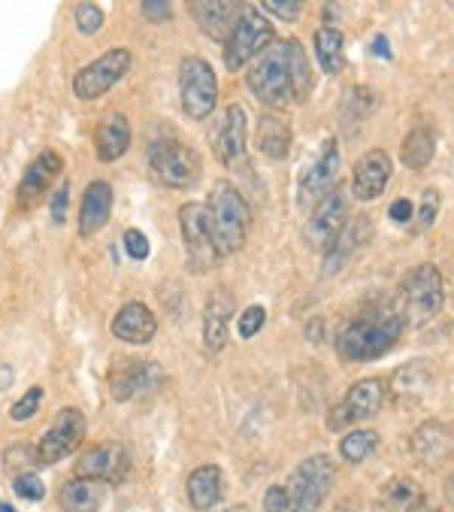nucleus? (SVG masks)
<instances>
[{"label":"nucleus","instance_id":"1","mask_svg":"<svg viewBox=\"0 0 454 512\" xmlns=\"http://www.w3.org/2000/svg\"><path fill=\"white\" fill-rule=\"evenodd\" d=\"M246 82L267 107L303 104L312 91V67L300 40H273L249 67Z\"/></svg>","mask_w":454,"mask_h":512},{"label":"nucleus","instance_id":"2","mask_svg":"<svg viewBox=\"0 0 454 512\" xmlns=\"http://www.w3.org/2000/svg\"><path fill=\"white\" fill-rule=\"evenodd\" d=\"M203 210H206V225H209V237H212L218 258L234 255L246 246L252 213H249L246 197L231 182H218L209 191Z\"/></svg>","mask_w":454,"mask_h":512},{"label":"nucleus","instance_id":"3","mask_svg":"<svg viewBox=\"0 0 454 512\" xmlns=\"http://www.w3.org/2000/svg\"><path fill=\"white\" fill-rule=\"evenodd\" d=\"M403 328H406V322H403L400 310L370 313V316L355 319L352 325H346L343 331H339L336 352H339V358H346V361H376L388 349L397 346Z\"/></svg>","mask_w":454,"mask_h":512},{"label":"nucleus","instance_id":"4","mask_svg":"<svg viewBox=\"0 0 454 512\" xmlns=\"http://www.w3.org/2000/svg\"><path fill=\"white\" fill-rule=\"evenodd\" d=\"M445 303V282L433 264H418L400 282V316L406 325H424L439 316Z\"/></svg>","mask_w":454,"mask_h":512},{"label":"nucleus","instance_id":"5","mask_svg":"<svg viewBox=\"0 0 454 512\" xmlns=\"http://www.w3.org/2000/svg\"><path fill=\"white\" fill-rule=\"evenodd\" d=\"M336 479V464L330 455H312L306 458L285 485V509L282 512H318L324 497L330 494Z\"/></svg>","mask_w":454,"mask_h":512},{"label":"nucleus","instance_id":"6","mask_svg":"<svg viewBox=\"0 0 454 512\" xmlns=\"http://www.w3.org/2000/svg\"><path fill=\"white\" fill-rule=\"evenodd\" d=\"M149 164H152V173L173 191L194 188L200 182V173H203L200 155L176 137L152 140L149 143Z\"/></svg>","mask_w":454,"mask_h":512},{"label":"nucleus","instance_id":"7","mask_svg":"<svg viewBox=\"0 0 454 512\" xmlns=\"http://www.w3.org/2000/svg\"><path fill=\"white\" fill-rule=\"evenodd\" d=\"M179 97H182V110L188 119L203 122L206 116H212V110L218 104V79L206 58H197V55L182 58Z\"/></svg>","mask_w":454,"mask_h":512},{"label":"nucleus","instance_id":"8","mask_svg":"<svg viewBox=\"0 0 454 512\" xmlns=\"http://www.w3.org/2000/svg\"><path fill=\"white\" fill-rule=\"evenodd\" d=\"M273 40H276V34H273V25L264 19V13L246 7V13L240 16L237 28L231 31V37H227V43H224V67H227V70H240V67H246V64H249L252 58H258Z\"/></svg>","mask_w":454,"mask_h":512},{"label":"nucleus","instance_id":"9","mask_svg":"<svg viewBox=\"0 0 454 512\" xmlns=\"http://www.w3.org/2000/svg\"><path fill=\"white\" fill-rule=\"evenodd\" d=\"M385 400H388V385L382 379H361V382H355L346 391L343 400H339L330 409L327 428L330 431H343L349 425H358L364 419H373L379 409L385 406Z\"/></svg>","mask_w":454,"mask_h":512},{"label":"nucleus","instance_id":"10","mask_svg":"<svg viewBox=\"0 0 454 512\" xmlns=\"http://www.w3.org/2000/svg\"><path fill=\"white\" fill-rule=\"evenodd\" d=\"M131 67H134L131 49H109L73 76V94L79 100H97L119 79H125Z\"/></svg>","mask_w":454,"mask_h":512},{"label":"nucleus","instance_id":"11","mask_svg":"<svg viewBox=\"0 0 454 512\" xmlns=\"http://www.w3.org/2000/svg\"><path fill=\"white\" fill-rule=\"evenodd\" d=\"M339 167H343V158H339V146H336V140L327 137L321 143L318 155L300 173V203H303V207L321 203L330 191H336Z\"/></svg>","mask_w":454,"mask_h":512},{"label":"nucleus","instance_id":"12","mask_svg":"<svg viewBox=\"0 0 454 512\" xmlns=\"http://www.w3.org/2000/svg\"><path fill=\"white\" fill-rule=\"evenodd\" d=\"M346 219H349V194L343 191V185H339L336 191H330L318 203L315 213L309 216V222H306V243L312 249L327 252L339 240V234L346 231Z\"/></svg>","mask_w":454,"mask_h":512},{"label":"nucleus","instance_id":"13","mask_svg":"<svg viewBox=\"0 0 454 512\" xmlns=\"http://www.w3.org/2000/svg\"><path fill=\"white\" fill-rule=\"evenodd\" d=\"M179 228H182V240H185V255H188V270L191 273H206L215 267L218 252L212 246L209 237V225H206V210L203 203H185L179 210Z\"/></svg>","mask_w":454,"mask_h":512},{"label":"nucleus","instance_id":"14","mask_svg":"<svg viewBox=\"0 0 454 512\" xmlns=\"http://www.w3.org/2000/svg\"><path fill=\"white\" fill-rule=\"evenodd\" d=\"M85 428H88L85 416L79 413L76 406L61 409V413L55 416V422H52V428L46 431V437L37 446V461L40 464H58L67 455H73L85 440Z\"/></svg>","mask_w":454,"mask_h":512},{"label":"nucleus","instance_id":"15","mask_svg":"<svg viewBox=\"0 0 454 512\" xmlns=\"http://www.w3.org/2000/svg\"><path fill=\"white\" fill-rule=\"evenodd\" d=\"M131 473V455L122 443H100L76 461V476L97 482H125Z\"/></svg>","mask_w":454,"mask_h":512},{"label":"nucleus","instance_id":"16","mask_svg":"<svg viewBox=\"0 0 454 512\" xmlns=\"http://www.w3.org/2000/svg\"><path fill=\"white\" fill-rule=\"evenodd\" d=\"M246 140H249V113L243 110V104H231L224 110V119L212 140L215 158L224 167H237L240 161H246Z\"/></svg>","mask_w":454,"mask_h":512},{"label":"nucleus","instance_id":"17","mask_svg":"<svg viewBox=\"0 0 454 512\" xmlns=\"http://www.w3.org/2000/svg\"><path fill=\"white\" fill-rule=\"evenodd\" d=\"M164 379H167V373L161 370V364H155V361H128V364L112 370L109 391L116 400H131L137 394L155 391Z\"/></svg>","mask_w":454,"mask_h":512},{"label":"nucleus","instance_id":"18","mask_svg":"<svg viewBox=\"0 0 454 512\" xmlns=\"http://www.w3.org/2000/svg\"><path fill=\"white\" fill-rule=\"evenodd\" d=\"M412 455L424 464V467H439L445 461L454 458V428L445 422H424L415 434H412Z\"/></svg>","mask_w":454,"mask_h":512},{"label":"nucleus","instance_id":"19","mask_svg":"<svg viewBox=\"0 0 454 512\" xmlns=\"http://www.w3.org/2000/svg\"><path fill=\"white\" fill-rule=\"evenodd\" d=\"M61 167H64V161H61L58 152H52V149H49V152H40V155L28 164V170H25V176H22V182H19V207L31 210L37 200H43V197L49 194L55 176L61 173Z\"/></svg>","mask_w":454,"mask_h":512},{"label":"nucleus","instance_id":"20","mask_svg":"<svg viewBox=\"0 0 454 512\" xmlns=\"http://www.w3.org/2000/svg\"><path fill=\"white\" fill-rule=\"evenodd\" d=\"M158 334V319L146 303H125L112 319V337L131 343V346H146Z\"/></svg>","mask_w":454,"mask_h":512},{"label":"nucleus","instance_id":"21","mask_svg":"<svg viewBox=\"0 0 454 512\" xmlns=\"http://www.w3.org/2000/svg\"><path fill=\"white\" fill-rule=\"evenodd\" d=\"M188 13L194 16V22L203 28L206 37L218 40V43H227L231 31L237 28L240 16L246 13L243 4H234V0H221V4H188Z\"/></svg>","mask_w":454,"mask_h":512},{"label":"nucleus","instance_id":"22","mask_svg":"<svg viewBox=\"0 0 454 512\" xmlns=\"http://www.w3.org/2000/svg\"><path fill=\"white\" fill-rule=\"evenodd\" d=\"M394 173V164H391V155L385 149H373L367 152L358 164H355V176H352V188H355V197L358 200H376L388 179Z\"/></svg>","mask_w":454,"mask_h":512},{"label":"nucleus","instance_id":"23","mask_svg":"<svg viewBox=\"0 0 454 512\" xmlns=\"http://www.w3.org/2000/svg\"><path fill=\"white\" fill-rule=\"evenodd\" d=\"M112 213V185L103 179H94L79 203V237H94L106 228Z\"/></svg>","mask_w":454,"mask_h":512},{"label":"nucleus","instance_id":"24","mask_svg":"<svg viewBox=\"0 0 454 512\" xmlns=\"http://www.w3.org/2000/svg\"><path fill=\"white\" fill-rule=\"evenodd\" d=\"M234 316V297L231 291H212L206 300V313H203V343L206 352H221L227 343V322Z\"/></svg>","mask_w":454,"mask_h":512},{"label":"nucleus","instance_id":"25","mask_svg":"<svg viewBox=\"0 0 454 512\" xmlns=\"http://www.w3.org/2000/svg\"><path fill=\"white\" fill-rule=\"evenodd\" d=\"M94 149L100 161H119L131 149V122L125 113H106L94 131Z\"/></svg>","mask_w":454,"mask_h":512},{"label":"nucleus","instance_id":"26","mask_svg":"<svg viewBox=\"0 0 454 512\" xmlns=\"http://www.w3.org/2000/svg\"><path fill=\"white\" fill-rule=\"evenodd\" d=\"M224 494V476L221 467L215 464H203L188 476V500L197 512H209Z\"/></svg>","mask_w":454,"mask_h":512},{"label":"nucleus","instance_id":"27","mask_svg":"<svg viewBox=\"0 0 454 512\" xmlns=\"http://www.w3.org/2000/svg\"><path fill=\"white\" fill-rule=\"evenodd\" d=\"M291 137H294L291 122L282 113H273L270 110V113L261 116V122H258V149L267 158L282 161L288 155V149H291Z\"/></svg>","mask_w":454,"mask_h":512},{"label":"nucleus","instance_id":"28","mask_svg":"<svg viewBox=\"0 0 454 512\" xmlns=\"http://www.w3.org/2000/svg\"><path fill=\"white\" fill-rule=\"evenodd\" d=\"M103 494H106L103 482L76 476L58 491V503L64 512H97L103 503Z\"/></svg>","mask_w":454,"mask_h":512},{"label":"nucleus","instance_id":"29","mask_svg":"<svg viewBox=\"0 0 454 512\" xmlns=\"http://www.w3.org/2000/svg\"><path fill=\"white\" fill-rule=\"evenodd\" d=\"M315 58H318L321 70L330 76L346 70V40H343V34H339V28L324 25L315 31Z\"/></svg>","mask_w":454,"mask_h":512},{"label":"nucleus","instance_id":"30","mask_svg":"<svg viewBox=\"0 0 454 512\" xmlns=\"http://www.w3.org/2000/svg\"><path fill=\"white\" fill-rule=\"evenodd\" d=\"M421 497H424V494H421L418 482H412V479H406V476H394V479L382 488V494H379L373 512H406V509H409L412 503H418Z\"/></svg>","mask_w":454,"mask_h":512},{"label":"nucleus","instance_id":"31","mask_svg":"<svg viewBox=\"0 0 454 512\" xmlns=\"http://www.w3.org/2000/svg\"><path fill=\"white\" fill-rule=\"evenodd\" d=\"M361 234H370V222H364V219H358V222H352V225H346V231L339 234V240L327 249V264H324V273L330 276V273H336L339 267H343L346 261H349V255L367 240V237H361Z\"/></svg>","mask_w":454,"mask_h":512},{"label":"nucleus","instance_id":"32","mask_svg":"<svg viewBox=\"0 0 454 512\" xmlns=\"http://www.w3.org/2000/svg\"><path fill=\"white\" fill-rule=\"evenodd\" d=\"M436 155V134L430 128H415L400 149V158L409 170H424Z\"/></svg>","mask_w":454,"mask_h":512},{"label":"nucleus","instance_id":"33","mask_svg":"<svg viewBox=\"0 0 454 512\" xmlns=\"http://www.w3.org/2000/svg\"><path fill=\"white\" fill-rule=\"evenodd\" d=\"M379 446V434L376 431H352L339 440V455H343L349 464H361L367 461Z\"/></svg>","mask_w":454,"mask_h":512},{"label":"nucleus","instance_id":"34","mask_svg":"<svg viewBox=\"0 0 454 512\" xmlns=\"http://www.w3.org/2000/svg\"><path fill=\"white\" fill-rule=\"evenodd\" d=\"M40 403H43V388H40V385L28 388V391H25V397H19V400H16V406L10 409L13 422H31V419L40 413Z\"/></svg>","mask_w":454,"mask_h":512},{"label":"nucleus","instance_id":"35","mask_svg":"<svg viewBox=\"0 0 454 512\" xmlns=\"http://www.w3.org/2000/svg\"><path fill=\"white\" fill-rule=\"evenodd\" d=\"M73 19H76V28H79L85 37H91V34H97V31L103 28V10H100L97 4H79V7L73 10Z\"/></svg>","mask_w":454,"mask_h":512},{"label":"nucleus","instance_id":"36","mask_svg":"<svg viewBox=\"0 0 454 512\" xmlns=\"http://www.w3.org/2000/svg\"><path fill=\"white\" fill-rule=\"evenodd\" d=\"M264 322H267V310H264L261 303L246 306L243 316H240V337H243V340H252L255 334H261Z\"/></svg>","mask_w":454,"mask_h":512},{"label":"nucleus","instance_id":"37","mask_svg":"<svg viewBox=\"0 0 454 512\" xmlns=\"http://www.w3.org/2000/svg\"><path fill=\"white\" fill-rule=\"evenodd\" d=\"M13 491H16L19 497H25V500H34V503L46 497V485H43V479H40L37 473H16Z\"/></svg>","mask_w":454,"mask_h":512},{"label":"nucleus","instance_id":"38","mask_svg":"<svg viewBox=\"0 0 454 512\" xmlns=\"http://www.w3.org/2000/svg\"><path fill=\"white\" fill-rule=\"evenodd\" d=\"M436 213H439V191L436 188H424L421 207H418V231H427L436 222Z\"/></svg>","mask_w":454,"mask_h":512},{"label":"nucleus","instance_id":"39","mask_svg":"<svg viewBox=\"0 0 454 512\" xmlns=\"http://www.w3.org/2000/svg\"><path fill=\"white\" fill-rule=\"evenodd\" d=\"M258 10L267 13V16H276L282 22H297L300 13H303V4H300V0H294V4H276V0H267V4H261Z\"/></svg>","mask_w":454,"mask_h":512},{"label":"nucleus","instance_id":"40","mask_svg":"<svg viewBox=\"0 0 454 512\" xmlns=\"http://www.w3.org/2000/svg\"><path fill=\"white\" fill-rule=\"evenodd\" d=\"M122 243H125V252H128L131 258H137V261L149 258V240H146V234H143V231H137V228L125 231Z\"/></svg>","mask_w":454,"mask_h":512},{"label":"nucleus","instance_id":"41","mask_svg":"<svg viewBox=\"0 0 454 512\" xmlns=\"http://www.w3.org/2000/svg\"><path fill=\"white\" fill-rule=\"evenodd\" d=\"M143 19L152 22V25H161V22H170L173 19V7L164 4V0H146V4L140 7Z\"/></svg>","mask_w":454,"mask_h":512},{"label":"nucleus","instance_id":"42","mask_svg":"<svg viewBox=\"0 0 454 512\" xmlns=\"http://www.w3.org/2000/svg\"><path fill=\"white\" fill-rule=\"evenodd\" d=\"M70 185L67 182H61L58 188H55V194H52V219L61 225L64 222V216H67V197H70V191H67Z\"/></svg>","mask_w":454,"mask_h":512},{"label":"nucleus","instance_id":"43","mask_svg":"<svg viewBox=\"0 0 454 512\" xmlns=\"http://www.w3.org/2000/svg\"><path fill=\"white\" fill-rule=\"evenodd\" d=\"M388 213H391V219H394V222H400V225H406V222H412V219H415V207H412V200H406V197L394 200Z\"/></svg>","mask_w":454,"mask_h":512},{"label":"nucleus","instance_id":"44","mask_svg":"<svg viewBox=\"0 0 454 512\" xmlns=\"http://www.w3.org/2000/svg\"><path fill=\"white\" fill-rule=\"evenodd\" d=\"M285 485H273V488H267V494H264V509L267 512H282L285 509Z\"/></svg>","mask_w":454,"mask_h":512},{"label":"nucleus","instance_id":"45","mask_svg":"<svg viewBox=\"0 0 454 512\" xmlns=\"http://www.w3.org/2000/svg\"><path fill=\"white\" fill-rule=\"evenodd\" d=\"M370 52H373L376 58H391V43H388V37H376L373 46H370Z\"/></svg>","mask_w":454,"mask_h":512},{"label":"nucleus","instance_id":"46","mask_svg":"<svg viewBox=\"0 0 454 512\" xmlns=\"http://www.w3.org/2000/svg\"><path fill=\"white\" fill-rule=\"evenodd\" d=\"M406 512H442V509H439L436 503H430L427 497H421V500H418V503H412Z\"/></svg>","mask_w":454,"mask_h":512},{"label":"nucleus","instance_id":"47","mask_svg":"<svg viewBox=\"0 0 454 512\" xmlns=\"http://www.w3.org/2000/svg\"><path fill=\"white\" fill-rule=\"evenodd\" d=\"M13 385V370L4 364V367H0V388H10Z\"/></svg>","mask_w":454,"mask_h":512},{"label":"nucleus","instance_id":"48","mask_svg":"<svg viewBox=\"0 0 454 512\" xmlns=\"http://www.w3.org/2000/svg\"><path fill=\"white\" fill-rule=\"evenodd\" d=\"M445 497H448V503H454V476L445 479Z\"/></svg>","mask_w":454,"mask_h":512},{"label":"nucleus","instance_id":"49","mask_svg":"<svg viewBox=\"0 0 454 512\" xmlns=\"http://www.w3.org/2000/svg\"><path fill=\"white\" fill-rule=\"evenodd\" d=\"M227 512H252V509H249V506H231Z\"/></svg>","mask_w":454,"mask_h":512},{"label":"nucleus","instance_id":"50","mask_svg":"<svg viewBox=\"0 0 454 512\" xmlns=\"http://www.w3.org/2000/svg\"><path fill=\"white\" fill-rule=\"evenodd\" d=\"M0 512H16V509L10 503H0Z\"/></svg>","mask_w":454,"mask_h":512},{"label":"nucleus","instance_id":"51","mask_svg":"<svg viewBox=\"0 0 454 512\" xmlns=\"http://www.w3.org/2000/svg\"><path fill=\"white\" fill-rule=\"evenodd\" d=\"M336 512H349V509H336Z\"/></svg>","mask_w":454,"mask_h":512}]
</instances>
